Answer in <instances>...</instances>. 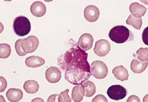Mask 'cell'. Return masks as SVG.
<instances>
[{
  "instance_id": "2e32d148",
  "label": "cell",
  "mask_w": 148,
  "mask_h": 102,
  "mask_svg": "<svg viewBox=\"0 0 148 102\" xmlns=\"http://www.w3.org/2000/svg\"><path fill=\"white\" fill-rule=\"evenodd\" d=\"M148 65V61L142 62L138 60V59H133L131 61L130 68L133 73L140 74L146 70Z\"/></svg>"
},
{
  "instance_id": "3957f363",
  "label": "cell",
  "mask_w": 148,
  "mask_h": 102,
  "mask_svg": "<svg viewBox=\"0 0 148 102\" xmlns=\"http://www.w3.org/2000/svg\"><path fill=\"white\" fill-rule=\"evenodd\" d=\"M14 32L19 36L27 35L31 30V23L27 17L20 16L15 18L14 20Z\"/></svg>"
},
{
  "instance_id": "d4e9b609",
  "label": "cell",
  "mask_w": 148,
  "mask_h": 102,
  "mask_svg": "<svg viewBox=\"0 0 148 102\" xmlns=\"http://www.w3.org/2000/svg\"><path fill=\"white\" fill-rule=\"evenodd\" d=\"M92 102H108V101L105 96L99 94L94 97L92 100Z\"/></svg>"
},
{
  "instance_id": "8fae6325",
  "label": "cell",
  "mask_w": 148,
  "mask_h": 102,
  "mask_svg": "<svg viewBox=\"0 0 148 102\" xmlns=\"http://www.w3.org/2000/svg\"><path fill=\"white\" fill-rule=\"evenodd\" d=\"M30 11L31 14L34 16L41 17L43 16L46 13V6L42 2L36 1L32 3L31 5Z\"/></svg>"
},
{
  "instance_id": "4316f807",
  "label": "cell",
  "mask_w": 148,
  "mask_h": 102,
  "mask_svg": "<svg viewBox=\"0 0 148 102\" xmlns=\"http://www.w3.org/2000/svg\"><path fill=\"white\" fill-rule=\"evenodd\" d=\"M142 38L145 45L148 46V27H146L143 30Z\"/></svg>"
},
{
  "instance_id": "9a60e30c",
  "label": "cell",
  "mask_w": 148,
  "mask_h": 102,
  "mask_svg": "<svg viewBox=\"0 0 148 102\" xmlns=\"http://www.w3.org/2000/svg\"><path fill=\"white\" fill-rule=\"evenodd\" d=\"M23 93L20 89L10 88L7 91L6 96L7 99L10 102H17L23 98Z\"/></svg>"
},
{
  "instance_id": "7c38bea8",
  "label": "cell",
  "mask_w": 148,
  "mask_h": 102,
  "mask_svg": "<svg viewBox=\"0 0 148 102\" xmlns=\"http://www.w3.org/2000/svg\"><path fill=\"white\" fill-rule=\"evenodd\" d=\"M130 10L131 14L135 17L141 18L146 13L147 9L144 5H140L137 2H134L130 5Z\"/></svg>"
},
{
  "instance_id": "f546056e",
  "label": "cell",
  "mask_w": 148,
  "mask_h": 102,
  "mask_svg": "<svg viewBox=\"0 0 148 102\" xmlns=\"http://www.w3.org/2000/svg\"><path fill=\"white\" fill-rule=\"evenodd\" d=\"M31 102H45L44 100L40 98H36L32 100Z\"/></svg>"
},
{
  "instance_id": "7402d4cb",
  "label": "cell",
  "mask_w": 148,
  "mask_h": 102,
  "mask_svg": "<svg viewBox=\"0 0 148 102\" xmlns=\"http://www.w3.org/2000/svg\"><path fill=\"white\" fill-rule=\"evenodd\" d=\"M137 58L142 62H146L148 60V48H140L136 53Z\"/></svg>"
},
{
  "instance_id": "9c48e42d",
  "label": "cell",
  "mask_w": 148,
  "mask_h": 102,
  "mask_svg": "<svg viewBox=\"0 0 148 102\" xmlns=\"http://www.w3.org/2000/svg\"><path fill=\"white\" fill-rule=\"evenodd\" d=\"M99 15V10L97 7L95 5H88L84 9V18L88 21L95 22L98 20Z\"/></svg>"
},
{
  "instance_id": "4dcf8cb0",
  "label": "cell",
  "mask_w": 148,
  "mask_h": 102,
  "mask_svg": "<svg viewBox=\"0 0 148 102\" xmlns=\"http://www.w3.org/2000/svg\"><path fill=\"white\" fill-rule=\"evenodd\" d=\"M143 102H148V94L143 98Z\"/></svg>"
},
{
  "instance_id": "8992f818",
  "label": "cell",
  "mask_w": 148,
  "mask_h": 102,
  "mask_svg": "<svg viewBox=\"0 0 148 102\" xmlns=\"http://www.w3.org/2000/svg\"><path fill=\"white\" fill-rule=\"evenodd\" d=\"M39 40L36 36L31 35L26 39H22V49L26 54L35 52L39 46Z\"/></svg>"
},
{
  "instance_id": "ba28073f",
  "label": "cell",
  "mask_w": 148,
  "mask_h": 102,
  "mask_svg": "<svg viewBox=\"0 0 148 102\" xmlns=\"http://www.w3.org/2000/svg\"><path fill=\"white\" fill-rule=\"evenodd\" d=\"M46 78L47 81L51 84L58 82L61 78V72L58 68L51 66L46 70Z\"/></svg>"
},
{
  "instance_id": "5b68a950",
  "label": "cell",
  "mask_w": 148,
  "mask_h": 102,
  "mask_svg": "<svg viewBox=\"0 0 148 102\" xmlns=\"http://www.w3.org/2000/svg\"><path fill=\"white\" fill-rule=\"evenodd\" d=\"M110 98L115 101L120 100L126 97L127 91L121 85H113L109 87L107 92Z\"/></svg>"
},
{
  "instance_id": "83f0119b",
  "label": "cell",
  "mask_w": 148,
  "mask_h": 102,
  "mask_svg": "<svg viewBox=\"0 0 148 102\" xmlns=\"http://www.w3.org/2000/svg\"><path fill=\"white\" fill-rule=\"evenodd\" d=\"M58 96L59 95L56 94L51 95L48 98L47 102H58Z\"/></svg>"
},
{
  "instance_id": "cb8c5ba5",
  "label": "cell",
  "mask_w": 148,
  "mask_h": 102,
  "mask_svg": "<svg viewBox=\"0 0 148 102\" xmlns=\"http://www.w3.org/2000/svg\"><path fill=\"white\" fill-rule=\"evenodd\" d=\"M22 39H20L17 40L15 44V51L16 52V53L18 54V55L21 57H23L26 55V53L24 52L23 49H22Z\"/></svg>"
},
{
  "instance_id": "603a6c76",
  "label": "cell",
  "mask_w": 148,
  "mask_h": 102,
  "mask_svg": "<svg viewBox=\"0 0 148 102\" xmlns=\"http://www.w3.org/2000/svg\"><path fill=\"white\" fill-rule=\"evenodd\" d=\"M69 90L68 89L65 91L61 92L58 96V102H71L72 99L68 95Z\"/></svg>"
},
{
  "instance_id": "7a4b0ae2",
  "label": "cell",
  "mask_w": 148,
  "mask_h": 102,
  "mask_svg": "<svg viewBox=\"0 0 148 102\" xmlns=\"http://www.w3.org/2000/svg\"><path fill=\"white\" fill-rule=\"evenodd\" d=\"M112 41L118 44H122L134 39L133 33L124 26H116L111 29L109 34Z\"/></svg>"
},
{
  "instance_id": "5bb4252c",
  "label": "cell",
  "mask_w": 148,
  "mask_h": 102,
  "mask_svg": "<svg viewBox=\"0 0 148 102\" xmlns=\"http://www.w3.org/2000/svg\"><path fill=\"white\" fill-rule=\"evenodd\" d=\"M45 60L43 58L39 56L33 55L26 58L25 64L27 67L30 68H37L44 65Z\"/></svg>"
},
{
  "instance_id": "52a82bcc",
  "label": "cell",
  "mask_w": 148,
  "mask_h": 102,
  "mask_svg": "<svg viewBox=\"0 0 148 102\" xmlns=\"http://www.w3.org/2000/svg\"><path fill=\"white\" fill-rule=\"evenodd\" d=\"M111 50V45L108 40L100 39L95 42L94 52L99 57H105L109 54Z\"/></svg>"
},
{
  "instance_id": "f1b7e54d",
  "label": "cell",
  "mask_w": 148,
  "mask_h": 102,
  "mask_svg": "<svg viewBox=\"0 0 148 102\" xmlns=\"http://www.w3.org/2000/svg\"><path fill=\"white\" fill-rule=\"evenodd\" d=\"M126 102H141L139 98L137 96L133 95L130 96L128 97V99L126 101Z\"/></svg>"
},
{
  "instance_id": "4fadbf2b",
  "label": "cell",
  "mask_w": 148,
  "mask_h": 102,
  "mask_svg": "<svg viewBox=\"0 0 148 102\" xmlns=\"http://www.w3.org/2000/svg\"><path fill=\"white\" fill-rule=\"evenodd\" d=\"M112 73L118 80L123 82L128 80L129 77L128 71L123 65H120L114 67L112 71Z\"/></svg>"
},
{
  "instance_id": "6da1fadb",
  "label": "cell",
  "mask_w": 148,
  "mask_h": 102,
  "mask_svg": "<svg viewBox=\"0 0 148 102\" xmlns=\"http://www.w3.org/2000/svg\"><path fill=\"white\" fill-rule=\"evenodd\" d=\"M88 54L77 44L58 58V63L66 74H91Z\"/></svg>"
},
{
  "instance_id": "30bf717a",
  "label": "cell",
  "mask_w": 148,
  "mask_h": 102,
  "mask_svg": "<svg viewBox=\"0 0 148 102\" xmlns=\"http://www.w3.org/2000/svg\"><path fill=\"white\" fill-rule=\"evenodd\" d=\"M93 38L90 34H84L79 37L77 45L80 48L86 51L90 50L92 47Z\"/></svg>"
},
{
  "instance_id": "1f68e13d",
  "label": "cell",
  "mask_w": 148,
  "mask_h": 102,
  "mask_svg": "<svg viewBox=\"0 0 148 102\" xmlns=\"http://www.w3.org/2000/svg\"><path fill=\"white\" fill-rule=\"evenodd\" d=\"M1 97V102H6L5 100V99H4V98H3V96H0Z\"/></svg>"
},
{
  "instance_id": "d6986e66",
  "label": "cell",
  "mask_w": 148,
  "mask_h": 102,
  "mask_svg": "<svg viewBox=\"0 0 148 102\" xmlns=\"http://www.w3.org/2000/svg\"><path fill=\"white\" fill-rule=\"evenodd\" d=\"M81 85L84 88V96L86 97H91L96 92V86L95 84L90 80H86Z\"/></svg>"
},
{
  "instance_id": "277c9868",
  "label": "cell",
  "mask_w": 148,
  "mask_h": 102,
  "mask_svg": "<svg viewBox=\"0 0 148 102\" xmlns=\"http://www.w3.org/2000/svg\"><path fill=\"white\" fill-rule=\"evenodd\" d=\"M91 74L97 79H103L108 73V67L104 62L100 60H95L90 65Z\"/></svg>"
},
{
  "instance_id": "484cf974",
  "label": "cell",
  "mask_w": 148,
  "mask_h": 102,
  "mask_svg": "<svg viewBox=\"0 0 148 102\" xmlns=\"http://www.w3.org/2000/svg\"><path fill=\"white\" fill-rule=\"evenodd\" d=\"M0 92H2L7 88V82L6 80L2 76L0 77Z\"/></svg>"
},
{
  "instance_id": "44dd1931",
  "label": "cell",
  "mask_w": 148,
  "mask_h": 102,
  "mask_svg": "<svg viewBox=\"0 0 148 102\" xmlns=\"http://www.w3.org/2000/svg\"><path fill=\"white\" fill-rule=\"evenodd\" d=\"M12 52L10 45L8 44H0V57L1 59H7L10 55Z\"/></svg>"
},
{
  "instance_id": "e0dca14e",
  "label": "cell",
  "mask_w": 148,
  "mask_h": 102,
  "mask_svg": "<svg viewBox=\"0 0 148 102\" xmlns=\"http://www.w3.org/2000/svg\"><path fill=\"white\" fill-rule=\"evenodd\" d=\"M84 96V87L82 85H77L73 87L72 91V98L75 102H81Z\"/></svg>"
},
{
  "instance_id": "ffe728a7",
  "label": "cell",
  "mask_w": 148,
  "mask_h": 102,
  "mask_svg": "<svg viewBox=\"0 0 148 102\" xmlns=\"http://www.w3.org/2000/svg\"><path fill=\"white\" fill-rule=\"evenodd\" d=\"M126 23L132 26L137 30H140L142 25V19L141 18L135 17L132 14H130L126 20Z\"/></svg>"
},
{
  "instance_id": "ac0fdd59",
  "label": "cell",
  "mask_w": 148,
  "mask_h": 102,
  "mask_svg": "<svg viewBox=\"0 0 148 102\" xmlns=\"http://www.w3.org/2000/svg\"><path fill=\"white\" fill-rule=\"evenodd\" d=\"M23 88L28 93H36L39 91V84L36 80H27L24 84Z\"/></svg>"
}]
</instances>
